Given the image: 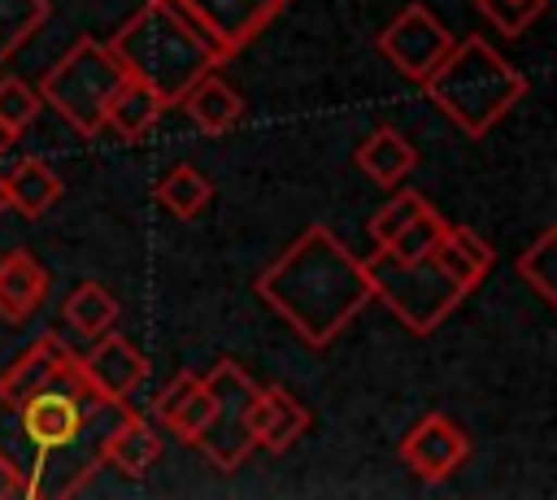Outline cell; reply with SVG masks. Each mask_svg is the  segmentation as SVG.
<instances>
[{
	"instance_id": "13",
	"label": "cell",
	"mask_w": 557,
	"mask_h": 500,
	"mask_svg": "<svg viewBox=\"0 0 557 500\" xmlns=\"http://www.w3.org/2000/svg\"><path fill=\"white\" fill-rule=\"evenodd\" d=\"M48 287H52V274L35 252L13 248L0 257V317L4 322H26L30 313H39L48 300Z\"/></svg>"
},
{
	"instance_id": "27",
	"label": "cell",
	"mask_w": 557,
	"mask_h": 500,
	"mask_svg": "<svg viewBox=\"0 0 557 500\" xmlns=\"http://www.w3.org/2000/svg\"><path fill=\"white\" fill-rule=\"evenodd\" d=\"M444 226H448V222H444L435 209H422V213H418V217L387 243V252H392V257H405V261H413V257H431L435 243H440V235H444Z\"/></svg>"
},
{
	"instance_id": "19",
	"label": "cell",
	"mask_w": 557,
	"mask_h": 500,
	"mask_svg": "<svg viewBox=\"0 0 557 500\" xmlns=\"http://www.w3.org/2000/svg\"><path fill=\"white\" fill-rule=\"evenodd\" d=\"M4 178V200H9V209H17L22 217H39V213H48L57 200H61V178H57V170L48 165V161H39V157H26V161H17L9 174H0Z\"/></svg>"
},
{
	"instance_id": "7",
	"label": "cell",
	"mask_w": 557,
	"mask_h": 500,
	"mask_svg": "<svg viewBox=\"0 0 557 500\" xmlns=\"http://www.w3.org/2000/svg\"><path fill=\"white\" fill-rule=\"evenodd\" d=\"M200 378H205V387L213 391V422L205 426V435L196 439V448H200L222 474H231V470H239L244 457L252 452L248 404H252V396H257V383H252V374H248L239 361H231V357L213 361V370L200 374Z\"/></svg>"
},
{
	"instance_id": "28",
	"label": "cell",
	"mask_w": 557,
	"mask_h": 500,
	"mask_svg": "<svg viewBox=\"0 0 557 500\" xmlns=\"http://www.w3.org/2000/svg\"><path fill=\"white\" fill-rule=\"evenodd\" d=\"M474 4H479V13H483L500 35H522V30L544 13L548 0H474Z\"/></svg>"
},
{
	"instance_id": "16",
	"label": "cell",
	"mask_w": 557,
	"mask_h": 500,
	"mask_svg": "<svg viewBox=\"0 0 557 500\" xmlns=\"http://www.w3.org/2000/svg\"><path fill=\"white\" fill-rule=\"evenodd\" d=\"M431 257L444 265V274H448L461 291H474L479 278H483V274L492 270V261H496L492 243H487L479 230H470V226H444V235H440V243H435Z\"/></svg>"
},
{
	"instance_id": "20",
	"label": "cell",
	"mask_w": 557,
	"mask_h": 500,
	"mask_svg": "<svg viewBox=\"0 0 557 500\" xmlns=\"http://www.w3.org/2000/svg\"><path fill=\"white\" fill-rule=\"evenodd\" d=\"M117 313H122V304H117V296H113L104 283H78V287L61 300L65 326H70L74 335H83V339H96V335L113 330V326H117Z\"/></svg>"
},
{
	"instance_id": "31",
	"label": "cell",
	"mask_w": 557,
	"mask_h": 500,
	"mask_svg": "<svg viewBox=\"0 0 557 500\" xmlns=\"http://www.w3.org/2000/svg\"><path fill=\"white\" fill-rule=\"evenodd\" d=\"M13 139H17V135H13V130H9V126H4V122H0V157H4V152H9V148H13Z\"/></svg>"
},
{
	"instance_id": "4",
	"label": "cell",
	"mask_w": 557,
	"mask_h": 500,
	"mask_svg": "<svg viewBox=\"0 0 557 500\" xmlns=\"http://www.w3.org/2000/svg\"><path fill=\"white\" fill-rule=\"evenodd\" d=\"M422 91L461 135L479 139L527 96V78L483 35H466L422 78Z\"/></svg>"
},
{
	"instance_id": "15",
	"label": "cell",
	"mask_w": 557,
	"mask_h": 500,
	"mask_svg": "<svg viewBox=\"0 0 557 500\" xmlns=\"http://www.w3.org/2000/svg\"><path fill=\"white\" fill-rule=\"evenodd\" d=\"M178 104H183V113H187L205 135H222V130H231V126L244 117V96H239L226 78H218L213 70L200 74V78L178 96Z\"/></svg>"
},
{
	"instance_id": "8",
	"label": "cell",
	"mask_w": 557,
	"mask_h": 500,
	"mask_svg": "<svg viewBox=\"0 0 557 500\" xmlns=\"http://www.w3.org/2000/svg\"><path fill=\"white\" fill-rule=\"evenodd\" d=\"M213 48L222 61L244 52L283 9L287 0H170Z\"/></svg>"
},
{
	"instance_id": "25",
	"label": "cell",
	"mask_w": 557,
	"mask_h": 500,
	"mask_svg": "<svg viewBox=\"0 0 557 500\" xmlns=\"http://www.w3.org/2000/svg\"><path fill=\"white\" fill-rule=\"evenodd\" d=\"M213 422V391L205 387V378L183 396V404L170 413V422H165V430H174L183 443H196L200 435H205V426Z\"/></svg>"
},
{
	"instance_id": "3",
	"label": "cell",
	"mask_w": 557,
	"mask_h": 500,
	"mask_svg": "<svg viewBox=\"0 0 557 500\" xmlns=\"http://www.w3.org/2000/svg\"><path fill=\"white\" fill-rule=\"evenodd\" d=\"M109 48L131 78H144L165 100V109L178 104V96L200 74L222 65L218 48L170 0H148L139 13H131L109 39Z\"/></svg>"
},
{
	"instance_id": "10",
	"label": "cell",
	"mask_w": 557,
	"mask_h": 500,
	"mask_svg": "<svg viewBox=\"0 0 557 500\" xmlns=\"http://www.w3.org/2000/svg\"><path fill=\"white\" fill-rule=\"evenodd\" d=\"M466 457H470V435L444 413L418 417L400 439V461L422 483H444L466 465Z\"/></svg>"
},
{
	"instance_id": "29",
	"label": "cell",
	"mask_w": 557,
	"mask_h": 500,
	"mask_svg": "<svg viewBox=\"0 0 557 500\" xmlns=\"http://www.w3.org/2000/svg\"><path fill=\"white\" fill-rule=\"evenodd\" d=\"M196 383H200V374H196V370H178V374H174V378H170V383L157 391V400H152V413H157V422H161V426L170 422V413L183 404V396H187Z\"/></svg>"
},
{
	"instance_id": "6",
	"label": "cell",
	"mask_w": 557,
	"mask_h": 500,
	"mask_svg": "<svg viewBox=\"0 0 557 500\" xmlns=\"http://www.w3.org/2000/svg\"><path fill=\"white\" fill-rule=\"evenodd\" d=\"M366 278H370V296L383 300L400 317V326L413 335H431L466 296L435 257L405 261V257H392L387 248H379L366 261Z\"/></svg>"
},
{
	"instance_id": "14",
	"label": "cell",
	"mask_w": 557,
	"mask_h": 500,
	"mask_svg": "<svg viewBox=\"0 0 557 500\" xmlns=\"http://www.w3.org/2000/svg\"><path fill=\"white\" fill-rule=\"evenodd\" d=\"M100 457H104V465H113L117 474L139 478V474L161 457V435L152 430L148 417H139L135 409H126V413L109 426V435H104V443H100Z\"/></svg>"
},
{
	"instance_id": "5",
	"label": "cell",
	"mask_w": 557,
	"mask_h": 500,
	"mask_svg": "<svg viewBox=\"0 0 557 500\" xmlns=\"http://www.w3.org/2000/svg\"><path fill=\"white\" fill-rule=\"evenodd\" d=\"M122 78L126 70L113 57V48L91 35H78L39 78V100L52 104L78 135L91 139L104 130V104Z\"/></svg>"
},
{
	"instance_id": "26",
	"label": "cell",
	"mask_w": 557,
	"mask_h": 500,
	"mask_svg": "<svg viewBox=\"0 0 557 500\" xmlns=\"http://www.w3.org/2000/svg\"><path fill=\"white\" fill-rule=\"evenodd\" d=\"M44 100H39V87H30L26 78H0V122L22 135L35 117H39Z\"/></svg>"
},
{
	"instance_id": "24",
	"label": "cell",
	"mask_w": 557,
	"mask_h": 500,
	"mask_svg": "<svg viewBox=\"0 0 557 500\" xmlns=\"http://www.w3.org/2000/svg\"><path fill=\"white\" fill-rule=\"evenodd\" d=\"M422 209H431L418 191H396L392 200H383V209L370 217V239H374V248H387Z\"/></svg>"
},
{
	"instance_id": "12",
	"label": "cell",
	"mask_w": 557,
	"mask_h": 500,
	"mask_svg": "<svg viewBox=\"0 0 557 500\" xmlns=\"http://www.w3.org/2000/svg\"><path fill=\"white\" fill-rule=\"evenodd\" d=\"M305 430H309V409H305L287 387H257V396H252V404H248V435H252V448L287 452Z\"/></svg>"
},
{
	"instance_id": "22",
	"label": "cell",
	"mask_w": 557,
	"mask_h": 500,
	"mask_svg": "<svg viewBox=\"0 0 557 500\" xmlns=\"http://www.w3.org/2000/svg\"><path fill=\"white\" fill-rule=\"evenodd\" d=\"M213 200V183L196 170V165H174L161 183H157V204L174 217H196L205 204Z\"/></svg>"
},
{
	"instance_id": "30",
	"label": "cell",
	"mask_w": 557,
	"mask_h": 500,
	"mask_svg": "<svg viewBox=\"0 0 557 500\" xmlns=\"http://www.w3.org/2000/svg\"><path fill=\"white\" fill-rule=\"evenodd\" d=\"M26 496V483H22V474L0 457V500H22Z\"/></svg>"
},
{
	"instance_id": "23",
	"label": "cell",
	"mask_w": 557,
	"mask_h": 500,
	"mask_svg": "<svg viewBox=\"0 0 557 500\" xmlns=\"http://www.w3.org/2000/svg\"><path fill=\"white\" fill-rule=\"evenodd\" d=\"M48 22V0H0V61H9Z\"/></svg>"
},
{
	"instance_id": "18",
	"label": "cell",
	"mask_w": 557,
	"mask_h": 500,
	"mask_svg": "<svg viewBox=\"0 0 557 500\" xmlns=\"http://www.w3.org/2000/svg\"><path fill=\"white\" fill-rule=\"evenodd\" d=\"M352 161H357V170H361L366 178H374L379 187H396V183L418 165V152H413V143H409L396 126H379V130H370V135L357 143Z\"/></svg>"
},
{
	"instance_id": "2",
	"label": "cell",
	"mask_w": 557,
	"mask_h": 500,
	"mask_svg": "<svg viewBox=\"0 0 557 500\" xmlns=\"http://www.w3.org/2000/svg\"><path fill=\"white\" fill-rule=\"evenodd\" d=\"M257 296L309 348H326L374 300L370 278H366V261L352 257L348 243L322 222L305 226L257 274Z\"/></svg>"
},
{
	"instance_id": "17",
	"label": "cell",
	"mask_w": 557,
	"mask_h": 500,
	"mask_svg": "<svg viewBox=\"0 0 557 500\" xmlns=\"http://www.w3.org/2000/svg\"><path fill=\"white\" fill-rule=\"evenodd\" d=\"M161 109H165V100H161L144 78H131V74H126V78L113 87L109 104H104V126H109L117 139H139V135H148V130L157 126Z\"/></svg>"
},
{
	"instance_id": "11",
	"label": "cell",
	"mask_w": 557,
	"mask_h": 500,
	"mask_svg": "<svg viewBox=\"0 0 557 500\" xmlns=\"http://www.w3.org/2000/svg\"><path fill=\"white\" fill-rule=\"evenodd\" d=\"M87 383L104 396V400H117V404H131V391L144 383L148 374V357L117 330H104L91 339V348L78 357Z\"/></svg>"
},
{
	"instance_id": "21",
	"label": "cell",
	"mask_w": 557,
	"mask_h": 500,
	"mask_svg": "<svg viewBox=\"0 0 557 500\" xmlns=\"http://www.w3.org/2000/svg\"><path fill=\"white\" fill-rule=\"evenodd\" d=\"M518 278L544 300V304H557V226H544L518 257Z\"/></svg>"
},
{
	"instance_id": "9",
	"label": "cell",
	"mask_w": 557,
	"mask_h": 500,
	"mask_svg": "<svg viewBox=\"0 0 557 500\" xmlns=\"http://www.w3.org/2000/svg\"><path fill=\"white\" fill-rule=\"evenodd\" d=\"M453 48V30L426 9V4H405L383 30H379V52L413 83H422L444 52Z\"/></svg>"
},
{
	"instance_id": "32",
	"label": "cell",
	"mask_w": 557,
	"mask_h": 500,
	"mask_svg": "<svg viewBox=\"0 0 557 500\" xmlns=\"http://www.w3.org/2000/svg\"><path fill=\"white\" fill-rule=\"evenodd\" d=\"M9 209V200H4V178H0V213Z\"/></svg>"
},
{
	"instance_id": "1",
	"label": "cell",
	"mask_w": 557,
	"mask_h": 500,
	"mask_svg": "<svg viewBox=\"0 0 557 500\" xmlns=\"http://www.w3.org/2000/svg\"><path fill=\"white\" fill-rule=\"evenodd\" d=\"M126 409L87 383L61 335H39L0 374V457L26 496H74L104 465L100 443Z\"/></svg>"
}]
</instances>
